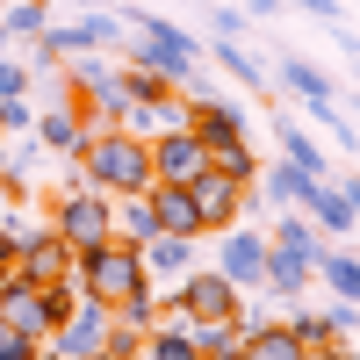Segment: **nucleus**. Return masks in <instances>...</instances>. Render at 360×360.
I'll return each mask as SVG.
<instances>
[{"mask_svg": "<svg viewBox=\"0 0 360 360\" xmlns=\"http://www.w3.org/2000/svg\"><path fill=\"white\" fill-rule=\"evenodd\" d=\"M245 8H217V15H209V29H217V37H245Z\"/></svg>", "mask_w": 360, "mask_h": 360, "instance_id": "obj_34", "label": "nucleus"}, {"mask_svg": "<svg viewBox=\"0 0 360 360\" xmlns=\"http://www.w3.org/2000/svg\"><path fill=\"white\" fill-rule=\"evenodd\" d=\"M188 339H195V360H231L238 346H245V324L231 317H188Z\"/></svg>", "mask_w": 360, "mask_h": 360, "instance_id": "obj_17", "label": "nucleus"}, {"mask_svg": "<svg viewBox=\"0 0 360 360\" xmlns=\"http://www.w3.org/2000/svg\"><path fill=\"white\" fill-rule=\"evenodd\" d=\"M79 295H94V303H130L137 288H152V274H144V252L130 245V238H101V245H86L79 266H72Z\"/></svg>", "mask_w": 360, "mask_h": 360, "instance_id": "obj_3", "label": "nucleus"}, {"mask_svg": "<svg viewBox=\"0 0 360 360\" xmlns=\"http://www.w3.org/2000/svg\"><path fill=\"white\" fill-rule=\"evenodd\" d=\"M108 332H115V310H108V303H94V295H79L72 317L51 332V346H44V353H58V360H108Z\"/></svg>", "mask_w": 360, "mask_h": 360, "instance_id": "obj_6", "label": "nucleus"}, {"mask_svg": "<svg viewBox=\"0 0 360 360\" xmlns=\"http://www.w3.org/2000/svg\"><path fill=\"white\" fill-rule=\"evenodd\" d=\"M37 152H58V159H72L79 144H86V115H79V101H44L37 108Z\"/></svg>", "mask_w": 360, "mask_h": 360, "instance_id": "obj_12", "label": "nucleus"}, {"mask_svg": "<svg viewBox=\"0 0 360 360\" xmlns=\"http://www.w3.org/2000/svg\"><path fill=\"white\" fill-rule=\"evenodd\" d=\"M209 238H217V259H209V266H217V274H231L238 295L259 288V274H266V224H245V217H238V224L209 231Z\"/></svg>", "mask_w": 360, "mask_h": 360, "instance_id": "obj_5", "label": "nucleus"}, {"mask_svg": "<svg viewBox=\"0 0 360 360\" xmlns=\"http://www.w3.org/2000/svg\"><path fill=\"white\" fill-rule=\"evenodd\" d=\"M288 332H295V353H310V360L346 346V332H339V324L324 317V310H295V317H288Z\"/></svg>", "mask_w": 360, "mask_h": 360, "instance_id": "obj_22", "label": "nucleus"}, {"mask_svg": "<svg viewBox=\"0 0 360 360\" xmlns=\"http://www.w3.org/2000/svg\"><path fill=\"white\" fill-rule=\"evenodd\" d=\"M72 266H79V252H72L58 231L29 238V245L15 252V274H22V281H72Z\"/></svg>", "mask_w": 360, "mask_h": 360, "instance_id": "obj_14", "label": "nucleus"}, {"mask_svg": "<svg viewBox=\"0 0 360 360\" xmlns=\"http://www.w3.org/2000/svg\"><path fill=\"white\" fill-rule=\"evenodd\" d=\"M115 94H123V108H152V101L173 94V86L159 72H144V65H115Z\"/></svg>", "mask_w": 360, "mask_h": 360, "instance_id": "obj_26", "label": "nucleus"}, {"mask_svg": "<svg viewBox=\"0 0 360 360\" xmlns=\"http://www.w3.org/2000/svg\"><path fill=\"white\" fill-rule=\"evenodd\" d=\"M108 231H115V238H130V245H144V238L159 231V224H152V202H144V195H115Z\"/></svg>", "mask_w": 360, "mask_h": 360, "instance_id": "obj_25", "label": "nucleus"}, {"mask_svg": "<svg viewBox=\"0 0 360 360\" xmlns=\"http://www.w3.org/2000/svg\"><path fill=\"white\" fill-rule=\"evenodd\" d=\"M137 252H144V274H152V295L166 303V295L180 288V274H188V266L202 259V238H173V231H152Z\"/></svg>", "mask_w": 360, "mask_h": 360, "instance_id": "obj_8", "label": "nucleus"}, {"mask_svg": "<svg viewBox=\"0 0 360 360\" xmlns=\"http://www.w3.org/2000/svg\"><path fill=\"white\" fill-rule=\"evenodd\" d=\"M166 303H180L188 317H231V310H238V288H231V274H217V266H202V259H195Z\"/></svg>", "mask_w": 360, "mask_h": 360, "instance_id": "obj_9", "label": "nucleus"}, {"mask_svg": "<svg viewBox=\"0 0 360 360\" xmlns=\"http://www.w3.org/2000/svg\"><path fill=\"white\" fill-rule=\"evenodd\" d=\"M8 44H15V29H8V22H0V51H8Z\"/></svg>", "mask_w": 360, "mask_h": 360, "instance_id": "obj_37", "label": "nucleus"}, {"mask_svg": "<svg viewBox=\"0 0 360 360\" xmlns=\"http://www.w3.org/2000/svg\"><path fill=\"white\" fill-rule=\"evenodd\" d=\"M266 79H274V86H288V94H303V101H339V86L324 79L310 58H281V65L266 72Z\"/></svg>", "mask_w": 360, "mask_h": 360, "instance_id": "obj_21", "label": "nucleus"}, {"mask_svg": "<svg viewBox=\"0 0 360 360\" xmlns=\"http://www.w3.org/2000/svg\"><path fill=\"white\" fill-rule=\"evenodd\" d=\"M130 44V22L123 15H101V8H86L72 22V51H123Z\"/></svg>", "mask_w": 360, "mask_h": 360, "instance_id": "obj_18", "label": "nucleus"}, {"mask_svg": "<svg viewBox=\"0 0 360 360\" xmlns=\"http://www.w3.org/2000/svg\"><path fill=\"white\" fill-rule=\"evenodd\" d=\"M8 94H29V65H15V58L0 51V101H8Z\"/></svg>", "mask_w": 360, "mask_h": 360, "instance_id": "obj_33", "label": "nucleus"}, {"mask_svg": "<svg viewBox=\"0 0 360 360\" xmlns=\"http://www.w3.org/2000/svg\"><path fill=\"white\" fill-rule=\"evenodd\" d=\"M44 353V339H29L15 317H0V360H37Z\"/></svg>", "mask_w": 360, "mask_h": 360, "instance_id": "obj_32", "label": "nucleus"}, {"mask_svg": "<svg viewBox=\"0 0 360 360\" xmlns=\"http://www.w3.org/2000/svg\"><path fill=\"white\" fill-rule=\"evenodd\" d=\"M188 130H195L202 144L245 137V101H231V94H188Z\"/></svg>", "mask_w": 360, "mask_h": 360, "instance_id": "obj_11", "label": "nucleus"}, {"mask_svg": "<svg viewBox=\"0 0 360 360\" xmlns=\"http://www.w3.org/2000/svg\"><path fill=\"white\" fill-rule=\"evenodd\" d=\"M0 22L15 29V44H29V37H44V22H51V0H15V8L0 15Z\"/></svg>", "mask_w": 360, "mask_h": 360, "instance_id": "obj_30", "label": "nucleus"}, {"mask_svg": "<svg viewBox=\"0 0 360 360\" xmlns=\"http://www.w3.org/2000/svg\"><path fill=\"white\" fill-rule=\"evenodd\" d=\"M288 8H303V15H317V22H332V29H339V8H332V0H288Z\"/></svg>", "mask_w": 360, "mask_h": 360, "instance_id": "obj_35", "label": "nucleus"}, {"mask_svg": "<svg viewBox=\"0 0 360 360\" xmlns=\"http://www.w3.org/2000/svg\"><path fill=\"white\" fill-rule=\"evenodd\" d=\"M317 281L332 288V295H353V303H360V259L353 252H332V238L317 245Z\"/></svg>", "mask_w": 360, "mask_h": 360, "instance_id": "obj_24", "label": "nucleus"}, {"mask_svg": "<svg viewBox=\"0 0 360 360\" xmlns=\"http://www.w3.org/2000/svg\"><path fill=\"white\" fill-rule=\"evenodd\" d=\"M238 353H252V360H303V353H295V332H288V324H266V317L245 332Z\"/></svg>", "mask_w": 360, "mask_h": 360, "instance_id": "obj_27", "label": "nucleus"}, {"mask_svg": "<svg viewBox=\"0 0 360 360\" xmlns=\"http://www.w3.org/2000/svg\"><path fill=\"white\" fill-rule=\"evenodd\" d=\"M108 209H115V195L86 188L79 166L65 159V180H58V195H51V231L65 238L72 252H86V245H101V238H115V231H108Z\"/></svg>", "mask_w": 360, "mask_h": 360, "instance_id": "obj_4", "label": "nucleus"}, {"mask_svg": "<svg viewBox=\"0 0 360 360\" xmlns=\"http://www.w3.org/2000/svg\"><path fill=\"white\" fill-rule=\"evenodd\" d=\"M144 202H152V224H159V231H173V238H209V231H202V209H195V195L180 188V180H152Z\"/></svg>", "mask_w": 360, "mask_h": 360, "instance_id": "obj_13", "label": "nucleus"}, {"mask_svg": "<svg viewBox=\"0 0 360 360\" xmlns=\"http://www.w3.org/2000/svg\"><path fill=\"white\" fill-rule=\"evenodd\" d=\"M188 195H195V209H202V231H224V224H238V217H252V202H259V188H245V180H231V173H217V166H202V173L188 180Z\"/></svg>", "mask_w": 360, "mask_h": 360, "instance_id": "obj_7", "label": "nucleus"}, {"mask_svg": "<svg viewBox=\"0 0 360 360\" xmlns=\"http://www.w3.org/2000/svg\"><path fill=\"white\" fill-rule=\"evenodd\" d=\"M274 144H281V159H288V166H303L310 180H332V173H324V152H317V137H310L303 123H274Z\"/></svg>", "mask_w": 360, "mask_h": 360, "instance_id": "obj_23", "label": "nucleus"}, {"mask_svg": "<svg viewBox=\"0 0 360 360\" xmlns=\"http://www.w3.org/2000/svg\"><path fill=\"white\" fill-rule=\"evenodd\" d=\"M29 130H37V101L8 94V101H0V137H29Z\"/></svg>", "mask_w": 360, "mask_h": 360, "instance_id": "obj_31", "label": "nucleus"}, {"mask_svg": "<svg viewBox=\"0 0 360 360\" xmlns=\"http://www.w3.org/2000/svg\"><path fill=\"white\" fill-rule=\"evenodd\" d=\"M252 188L274 202V209H303V195H310V173L303 166H288V159H274V166H259V180Z\"/></svg>", "mask_w": 360, "mask_h": 360, "instance_id": "obj_19", "label": "nucleus"}, {"mask_svg": "<svg viewBox=\"0 0 360 360\" xmlns=\"http://www.w3.org/2000/svg\"><path fill=\"white\" fill-rule=\"evenodd\" d=\"M209 166H217V173H231V180H245V188L259 180V159H252V144H245V137H231V144H209Z\"/></svg>", "mask_w": 360, "mask_h": 360, "instance_id": "obj_28", "label": "nucleus"}, {"mask_svg": "<svg viewBox=\"0 0 360 360\" xmlns=\"http://www.w3.org/2000/svg\"><path fill=\"white\" fill-rule=\"evenodd\" d=\"M123 22H130V37H137V44H123L130 65L159 72L173 94H209V86H202V44L180 22H159V15H123Z\"/></svg>", "mask_w": 360, "mask_h": 360, "instance_id": "obj_2", "label": "nucleus"}, {"mask_svg": "<svg viewBox=\"0 0 360 360\" xmlns=\"http://www.w3.org/2000/svg\"><path fill=\"white\" fill-rule=\"evenodd\" d=\"M217 65H224L231 79H245V86H266V65H259V58L238 44V37H224V44H217Z\"/></svg>", "mask_w": 360, "mask_h": 360, "instance_id": "obj_29", "label": "nucleus"}, {"mask_svg": "<svg viewBox=\"0 0 360 360\" xmlns=\"http://www.w3.org/2000/svg\"><path fill=\"white\" fill-rule=\"evenodd\" d=\"M339 188H346V202H353V209H360V180H339Z\"/></svg>", "mask_w": 360, "mask_h": 360, "instance_id": "obj_36", "label": "nucleus"}, {"mask_svg": "<svg viewBox=\"0 0 360 360\" xmlns=\"http://www.w3.org/2000/svg\"><path fill=\"white\" fill-rule=\"evenodd\" d=\"M317 281V266H310V252H288V245H266V274H259V288L266 295H281V303H303V288Z\"/></svg>", "mask_w": 360, "mask_h": 360, "instance_id": "obj_16", "label": "nucleus"}, {"mask_svg": "<svg viewBox=\"0 0 360 360\" xmlns=\"http://www.w3.org/2000/svg\"><path fill=\"white\" fill-rule=\"evenodd\" d=\"M202 166H209V144H202L188 123H173V130L152 137V180H180V188H188Z\"/></svg>", "mask_w": 360, "mask_h": 360, "instance_id": "obj_10", "label": "nucleus"}, {"mask_svg": "<svg viewBox=\"0 0 360 360\" xmlns=\"http://www.w3.org/2000/svg\"><path fill=\"white\" fill-rule=\"evenodd\" d=\"M303 217L317 224V238H346V231H360V209L346 202V188H332V180H310Z\"/></svg>", "mask_w": 360, "mask_h": 360, "instance_id": "obj_15", "label": "nucleus"}, {"mask_svg": "<svg viewBox=\"0 0 360 360\" xmlns=\"http://www.w3.org/2000/svg\"><path fill=\"white\" fill-rule=\"evenodd\" d=\"M72 166H79L86 188H101V195H144V188H152V144L130 137L123 123H101L72 152Z\"/></svg>", "mask_w": 360, "mask_h": 360, "instance_id": "obj_1", "label": "nucleus"}, {"mask_svg": "<svg viewBox=\"0 0 360 360\" xmlns=\"http://www.w3.org/2000/svg\"><path fill=\"white\" fill-rule=\"evenodd\" d=\"M266 245H288V252H310V266H317V224L303 217V209H274V217H266Z\"/></svg>", "mask_w": 360, "mask_h": 360, "instance_id": "obj_20", "label": "nucleus"}]
</instances>
